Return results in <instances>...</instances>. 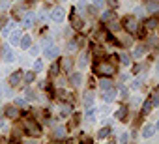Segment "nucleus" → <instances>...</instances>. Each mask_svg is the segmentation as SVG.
Returning <instances> with one entry per match:
<instances>
[{"label":"nucleus","mask_w":159,"mask_h":144,"mask_svg":"<svg viewBox=\"0 0 159 144\" xmlns=\"http://www.w3.org/2000/svg\"><path fill=\"white\" fill-rule=\"evenodd\" d=\"M114 71H116V67L111 62H98L96 64V73L101 75V77H112Z\"/></svg>","instance_id":"f257e3e1"},{"label":"nucleus","mask_w":159,"mask_h":144,"mask_svg":"<svg viewBox=\"0 0 159 144\" xmlns=\"http://www.w3.org/2000/svg\"><path fill=\"white\" fill-rule=\"evenodd\" d=\"M23 127H25V131H26L28 135H32V137H39V135H41L39 124L34 122L32 118H25V120H23Z\"/></svg>","instance_id":"f03ea898"},{"label":"nucleus","mask_w":159,"mask_h":144,"mask_svg":"<svg viewBox=\"0 0 159 144\" xmlns=\"http://www.w3.org/2000/svg\"><path fill=\"white\" fill-rule=\"evenodd\" d=\"M124 28H125L129 34H135V32H137V28H139L137 19H135V17H125V19H124Z\"/></svg>","instance_id":"7ed1b4c3"},{"label":"nucleus","mask_w":159,"mask_h":144,"mask_svg":"<svg viewBox=\"0 0 159 144\" xmlns=\"http://www.w3.org/2000/svg\"><path fill=\"white\" fill-rule=\"evenodd\" d=\"M116 88L114 86H109V88H105V90H101V97L107 101V103H111V101H114L116 99Z\"/></svg>","instance_id":"20e7f679"},{"label":"nucleus","mask_w":159,"mask_h":144,"mask_svg":"<svg viewBox=\"0 0 159 144\" xmlns=\"http://www.w3.org/2000/svg\"><path fill=\"white\" fill-rule=\"evenodd\" d=\"M51 19H52L54 23H62V21L66 19V10H64V8H60V6H58V8H54V10L51 11Z\"/></svg>","instance_id":"39448f33"},{"label":"nucleus","mask_w":159,"mask_h":144,"mask_svg":"<svg viewBox=\"0 0 159 144\" xmlns=\"http://www.w3.org/2000/svg\"><path fill=\"white\" fill-rule=\"evenodd\" d=\"M43 54H45V58H49V60H54L58 54H60V51H58V47L56 45H52V43H49L47 47H45V51H43Z\"/></svg>","instance_id":"423d86ee"},{"label":"nucleus","mask_w":159,"mask_h":144,"mask_svg":"<svg viewBox=\"0 0 159 144\" xmlns=\"http://www.w3.org/2000/svg\"><path fill=\"white\" fill-rule=\"evenodd\" d=\"M71 26L75 28V30H83L84 28V21L81 19V17H79V15H71Z\"/></svg>","instance_id":"0eeeda50"},{"label":"nucleus","mask_w":159,"mask_h":144,"mask_svg":"<svg viewBox=\"0 0 159 144\" xmlns=\"http://www.w3.org/2000/svg\"><path fill=\"white\" fill-rule=\"evenodd\" d=\"M34 23H36V15H34V13H26V15L23 17V26H25V28H32Z\"/></svg>","instance_id":"6e6552de"},{"label":"nucleus","mask_w":159,"mask_h":144,"mask_svg":"<svg viewBox=\"0 0 159 144\" xmlns=\"http://www.w3.org/2000/svg\"><path fill=\"white\" fill-rule=\"evenodd\" d=\"M71 67H73V60H71L69 56L62 58V62H60V69H64L66 73H69V71H71Z\"/></svg>","instance_id":"1a4fd4ad"},{"label":"nucleus","mask_w":159,"mask_h":144,"mask_svg":"<svg viewBox=\"0 0 159 144\" xmlns=\"http://www.w3.org/2000/svg\"><path fill=\"white\" fill-rule=\"evenodd\" d=\"M21 81H23V71H15V73L10 75V84L11 86H17Z\"/></svg>","instance_id":"9d476101"},{"label":"nucleus","mask_w":159,"mask_h":144,"mask_svg":"<svg viewBox=\"0 0 159 144\" xmlns=\"http://www.w3.org/2000/svg\"><path fill=\"white\" fill-rule=\"evenodd\" d=\"M153 133H155V125H144L140 131L142 138H150V137H153Z\"/></svg>","instance_id":"9b49d317"},{"label":"nucleus","mask_w":159,"mask_h":144,"mask_svg":"<svg viewBox=\"0 0 159 144\" xmlns=\"http://www.w3.org/2000/svg\"><path fill=\"white\" fill-rule=\"evenodd\" d=\"M8 36H10V43H11V45H19V39H21L23 34H21L19 30H11Z\"/></svg>","instance_id":"f8f14e48"},{"label":"nucleus","mask_w":159,"mask_h":144,"mask_svg":"<svg viewBox=\"0 0 159 144\" xmlns=\"http://www.w3.org/2000/svg\"><path fill=\"white\" fill-rule=\"evenodd\" d=\"M69 83H71L73 86H81L83 75H81V73H71V75H69Z\"/></svg>","instance_id":"ddd939ff"},{"label":"nucleus","mask_w":159,"mask_h":144,"mask_svg":"<svg viewBox=\"0 0 159 144\" xmlns=\"http://www.w3.org/2000/svg\"><path fill=\"white\" fill-rule=\"evenodd\" d=\"M4 112H6V118H17V116H19V110H17V107H13V105H11V107H6Z\"/></svg>","instance_id":"4468645a"},{"label":"nucleus","mask_w":159,"mask_h":144,"mask_svg":"<svg viewBox=\"0 0 159 144\" xmlns=\"http://www.w3.org/2000/svg\"><path fill=\"white\" fill-rule=\"evenodd\" d=\"M4 60H6V62H13V60H15V52H13L10 47L4 49Z\"/></svg>","instance_id":"2eb2a0df"},{"label":"nucleus","mask_w":159,"mask_h":144,"mask_svg":"<svg viewBox=\"0 0 159 144\" xmlns=\"http://www.w3.org/2000/svg\"><path fill=\"white\" fill-rule=\"evenodd\" d=\"M107 23H109V25H107V28H109L111 32H118V30L122 28V26H120V23H116L114 19H111V21H107Z\"/></svg>","instance_id":"dca6fc26"},{"label":"nucleus","mask_w":159,"mask_h":144,"mask_svg":"<svg viewBox=\"0 0 159 144\" xmlns=\"http://www.w3.org/2000/svg\"><path fill=\"white\" fill-rule=\"evenodd\" d=\"M30 43H32V41H30V36H21L19 45H21L23 49H28V47H30Z\"/></svg>","instance_id":"f3484780"},{"label":"nucleus","mask_w":159,"mask_h":144,"mask_svg":"<svg viewBox=\"0 0 159 144\" xmlns=\"http://www.w3.org/2000/svg\"><path fill=\"white\" fill-rule=\"evenodd\" d=\"M52 137H54V138H64V137H66V127H56V129L52 131Z\"/></svg>","instance_id":"a211bd4d"},{"label":"nucleus","mask_w":159,"mask_h":144,"mask_svg":"<svg viewBox=\"0 0 159 144\" xmlns=\"http://www.w3.org/2000/svg\"><path fill=\"white\" fill-rule=\"evenodd\" d=\"M153 28H157V19L155 17H150L146 21V30H153Z\"/></svg>","instance_id":"6ab92c4d"},{"label":"nucleus","mask_w":159,"mask_h":144,"mask_svg":"<svg viewBox=\"0 0 159 144\" xmlns=\"http://www.w3.org/2000/svg\"><path fill=\"white\" fill-rule=\"evenodd\" d=\"M56 96H58L62 101H67V99H71V96H69L66 90H58V92H56Z\"/></svg>","instance_id":"aec40b11"},{"label":"nucleus","mask_w":159,"mask_h":144,"mask_svg":"<svg viewBox=\"0 0 159 144\" xmlns=\"http://www.w3.org/2000/svg\"><path fill=\"white\" fill-rule=\"evenodd\" d=\"M153 109V105H152V101H144V105H142V114H150V110Z\"/></svg>","instance_id":"412c9836"},{"label":"nucleus","mask_w":159,"mask_h":144,"mask_svg":"<svg viewBox=\"0 0 159 144\" xmlns=\"http://www.w3.org/2000/svg\"><path fill=\"white\" fill-rule=\"evenodd\" d=\"M144 51H146V47H144V45H139V47L135 49V56H137V58H142V56H144Z\"/></svg>","instance_id":"4be33fe9"},{"label":"nucleus","mask_w":159,"mask_h":144,"mask_svg":"<svg viewBox=\"0 0 159 144\" xmlns=\"http://www.w3.org/2000/svg\"><path fill=\"white\" fill-rule=\"evenodd\" d=\"M150 101H152V105H153V107H157V105H159V92H157V90H153V94H152V99H150Z\"/></svg>","instance_id":"5701e85b"},{"label":"nucleus","mask_w":159,"mask_h":144,"mask_svg":"<svg viewBox=\"0 0 159 144\" xmlns=\"http://www.w3.org/2000/svg\"><path fill=\"white\" fill-rule=\"evenodd\" d=\"M109 135H111V127H103V129L98 133V137H99V138H107Z\"/></svg>","instance_id":"b1692460"},{"label":"nucleus","mask_w":159,"mask_h":144,"mask_svg":"<svg viewBox=\"0 0 159 144\" xmlns=\"http://www.w3.org/2000/svg\"><path fill=\"white\" fill-rule=\"evenodd\" d=\"M111 19H114V11H105L103 15H101V21H111Z\"/></svg>","instance_id":"393cba45"},{"label":"nucleus","mask_w":159,"mask_h":144,"mask_svg":"<svg viewBox=\"0 0 159 144\" xmlns=\"http://www.w3.org/2000/svg\"><path fill=\"white\" fill-rule=\"evenodd\" d=\"M125 112H127V109H125V107H120L118 112H116V118H118V120H124V118H125Z\"/></svg>","instance_id":"a878e982"},{"label":"nucleus","mask_w":159,"mask_h":144,"mask_svg":"<svg viewBox=\"0 0 159 144\" xmlns=\"http://www.w3.org/2000/svg\"><path fill=\"white\" fill-rule=\"evenodd\" d=\"M11 30H15V25H13V23H8V25L4 26V30H2V32H4V36H8Z\"/></svg>","instance_id":"bb28decb"},{"label":"nucleus","mask_w":159,"mask_h":144,"mask_svg":"<svg viewBox=\"0 0 159 144\" xmlns=\"http://www.w3.org/2000/svg\"><path fill=\"white\" fill-rule=\"evenodd\" d=\"M109 86H112V83H111L109 79H103V81H99V88H101V90H105V88H109Z\"/></svg>","instance_id":"cd10ccee"},{"label":"nucleus","mask_w":159,"mask_h":144,"mask_svg":"<svg viewBox=\"0 0 159 144\" xmlns=\"http://www.w3.org/2000/svg\"><path fill=\"white\" fill-rule=\"evenodd\" d=\"M88 64V56L86 54H81V58H79V67H84Z\"/></svg>","instance_id":"c85d7f7f"},{"label":"nucleus","mask_w":159,"mask_h":144,"mask_svg":"<svg viewBox=\"0 0 159 144\" xmlns=\"http://www.w3.org/2000/svg\"><path fill=\"white\" fill-rule=\"evenodd\" d=\"M41 69H43V62H41V60H36V62H34V71H36V73H39Z\"/></svg>","instance_id":"c756f323"},{"label":"nucleus","mask_w":159,"mask_h":144,"mask_svg":"<svg viewBox=\"0 0 159 144\" xmlns=\"http://www.w3.org/2000/svg\"><path fill=\"white\" fill-rule=\"evenodd\" d=\"M58 71H60V64L54 62V64L51 65V75H58Z\"/></svg>","instance_id":"7c9ffc66"},{"label":"nucleus","mask_w":159,"mask_h":144,"mask_svg":"<svg viewBox=\"0 0 159 144\" xmlns=\"http://www.w3.org/2000/svg\"><path fill=\"white\" fill-rule=\"evenodd\" d=\"M23 77H25L26 83H32V81H34V73H32V71H28V73H23Z\"/></svg>","instance_id":"2f4dec72"},{"label":"nucleus","mask_w":159,"mask_h":144,"mask_svg":"<svg viewBox=\"0 0 159 144\" xmlns=\"http://www.w3.org/2000/svg\"><path fill=\"white\" fill-rule=\"evenodd\" d=\"M140 84H142V79H137V81H133V83H131V88H133V90H139V88H140Z\"/></svg>","instance_id":"473e14b6"},{"label":"nucleus","mask_w":159,"mask_h":144,"mask_svg":"<svg viewBox=\"0 0 159 144\" xmlns=\"http://www.w3.org/2000/svg\"><path fill=\"white\" fill-rule=\"evenodd\" d=\"M69 114H71V107L64 105V107H62V114H60V116H69Z\"/></svg>","instance_id":"72a5a7b5"},{"label":"nucleus","mask_w":159,"mask_h":144,"mask_svg":"<svg viewBox=\"0 0 159 144\" xmlns=\"http://www.w3.org/2000/svg\"><path fill=\"white\" fill-rule=\"evenodd\" d=\"M148 10H150L152 13H155V11H157V2H148Z\"/></svg>","instance_id":"f704fd0d"},{"label":"nucleus","mask_w":159,"mask_h":144,"mask_svg":"<svg viewBox=\"0 0 159 144\" xmlns=\"http://www.w3.org/2000/svg\"><path fill=\"white\" fill-rule=\"evenodd\" d=\"M92 101H94L92 94H86V97H84V105H86V107H90V105H92Z\"/></svg>","instance_id":"c9c22d12"},{"label":"nucleus","mask_w":159,"mask_h":144,"mask_svg":"<svg viewBox=\"0 0 159 144\" xmlns=\"http://www.w3.org/2000/svg\"><path fill=\"white\" fill-rule=\"evenodd\" d=\"M94 114H96V109H88V110H86V118H88L90 122L94 120Z\"/></svg>","instance_id":"e433bc0d"},{"label":"nucleus","mask_w":159,"mask_h":144,"mask_svg":"<svg viewBox=\"0 0 159 144\" xmlns=\"http://www.w3.org/2000/svg\"><path fill=\"white\" fill-rule=\"evenodd\" d=\"M92 2H94V6H96V8H101V6L105 4V0H92Z\"/></svg>","instance_id":"4c0bfd02"},{"label":"nucleus","mask_w":159,"mask_h":144,"mask_svg":"<svg viewBox=\"0 0 159 144\" xmlns=\"http://www.w3.org/2000/svg\"><path fill=\"white\" fill-rule=\"evenodd\" d=\"M122 64H125V65L129 64V56L127 54H122Z\"/></svg>","instance_id":"58836bf2"},{"label":"nucleus","mask_w":159,"mask_h":144,"mask_svg":"<svg viewBox=\"0 0 159 144\" xmlns=\"http://www.w3.org/2000/svg\"><path fill=\"white\" fill-rule=\"evenodd\" d=\"M148 45H157V38H150V41H148Z\"/></svg>","instance_id":"ea45409f"},{"label":"nucleus","mask_w":159,"mask_h":144,"mask_svg":"<svg viewBox=\"0 0 159 144\" xmlns=\"http://www.w3.org/2000/svg\"><path fill=\"white\" fill-rule=\"evenodd\" d=\"M17 105H19V107H23V105H26V99H21V97H19V99H17Z\"/></svg>","instance_id":"a19ab883"},{"label":"nucleus","mask_w":159,"mask_h":144,"mask_svg":"<svg viewBox=\"0 0 159 144\" xmlns=\"http://www.w3.org/2000/svg\"><path fill=\"white\" fill-rule=\"evenodd\" d=\"M28 49H30V52H32V54H36V52L39 51V47H28Z\"/></svg>","instance_id":"79ce46f5"},{"label":"nucleus","mask_w":159,"mask_h":144,"mask_svg":"<svg viewBox=\"0 0 159 144\" xmlns=\"http://www.w3.org/2000/svg\"><path fill=\"white\" fill-rule=\"evenodd\" d=\"M0 96H2V88H0Z\"/></svg>","instance_id":"37998d69"},{"label":"nucleus","mask_w":159,"mask_h":144,"mask_svg":"<svg viewBox=\"0 0 159 144\" xmlns=\"http://www.w3.org/2000/svg\"><path fill=\"white\" fill-rule=\"evenodd\" d=\"M0 25H2V21H0ZM0 30H2V26H0Z\"/></svg>","instance_id":"c03bdc74"},{"label":"nucleus","mask_w":159,"mask_h":144,"mask_svg":"<svg viewBox=\"0 0 159 144\" xmlns=\"http://www.w3.org/2000/svg\"><path fill=\"white\" fill-rule=\"evenodd\" d=\"M0 52H2V49H0Z\"/></svg>","instance_id":"a18cd8bd"}]
</instances>
